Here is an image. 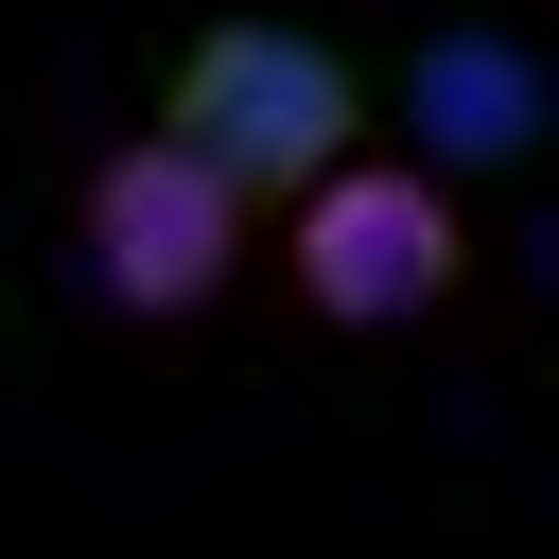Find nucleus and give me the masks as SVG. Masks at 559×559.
<instances>
[{
  "mask_svg": "<svg viewBox=\"0 0 559 559\" xmlns=\"http://www.w3.org/2000/svg\"><path fill=\"white\" fill-rule=\"evenodd\" d=\"M157 140H175L210 192L280 210V192H314V175L367 140V70H349L332 35H280V17H192L175 70H157Z\"/></svg>",
  "mask_w": 559,
  "mask_h": 559,
  "instance_id": "1",
  "label": "nucleus"
},
{
  "mask_svg": "<svg viewBox=\"0 0 559 559\" xmlns=\"http://www.w3.org/2000/svg\"><path fill=\"white\" fill-rule=\"evenodd\" d=\"M454 262H472V227H454V192L419 157H367L349 140L314 192H280V280H297L314 332H402V314L454 297Z\"/></svg>",
  "mask_w": 559,
  "mask_h": 559,
  "instance_id": "2",
  "label": "nucleus"
},
{
  "mask_svg": "<svg viewBox=\"0 0 559 559\" xmlns=\"http://www.w3.org/2000/svg\"><path fill=\"white\" fill-rule=\"evenodd\" d=\"M245 192H210L175 140H105L87 157V192H70V245H87V280H105V314H140V332H192L227 280H245Z\"/></svg>",
  "mask_w": 559,
  "mask_h": 559,
  "instance_id": "3",
  "label": "nucleus"
}]
</instances>
